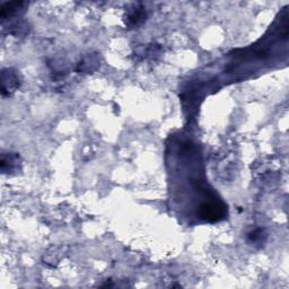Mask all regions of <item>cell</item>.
<instances>
[{"label":"cell","instance_id":"4","mask_svg":"<svg viewBox=\"0 0 289 289\" xmlns=\"http://www.w3.org/2000/svg\"><path fill=\"white\" fill-rule=\"evenodd\" d=\"M99 64H100V57L97 56L96 53H91L88 56H86L80 60V62L78 63L76 70H77L78 73L88 74L94 72V70L99 67Z\"/></svg>","mask_w":289,"mask_h":289},{"label":"cell","instance_id":"2","mask_svg":"<svg viewBox=\"0 0 289 289\" xmlns=\"http://www.w3.org/2000/svg\"><path fill=\"white\" fill-rule=\"evenodd\" d=\"M2 171L3 173H13L17 171L20 165V158L15 152H8V154H3L2 156Z\"/></svg>","mask_w":289,"mask_h":289},{"label":"cell","instance_id":"6","mask_svg":"<svg viewBox=\"0 0 289 289\" xmlns=\"http://www.w3.org/2000/svg\"><path fill=\"white\" fill-rule=\"evenodd\" d=\"M9 33L14 36H24L29 33V25L24 20L15 21L9 27Z\"/></svg>","mask_w":289,"mask_h":289},{"label":"cell","instance_id":"1","mask_svg":"<svg viewBox=\"0 0 289 289\" xmlns=\"http://www.w3.org/2000/svg\"><path fill=\"white\" fill-rule=\"evenodd\" d=\"M20 85V78L16 70L8 68L4 69L2 74V92L4 96H9L18 88Z\"/></svg>","mask_w":289,"mask_h":289},{"label":"cell","instance_id":"5","mask_svg":"<svg viewBox=\"0 0 289 289\" xmlns=\"http://www.w3.org/2000/svg\"><path fill=\"white\" fill-rule=\"evenodd\" d=\"M147 17V13L144 8L136 7L131 12H129L127 16V25L128 26H138L143 21H145Z\"/></svg>","mask_w":289,"mask_h":289},{"label":"cell","instance_id":"7","mask_svg":"<svg viewBox=\"0 0 289 289\" xmlns=\"http://www.w3.org/2000/svg\"><path fill=\"white\" fill-rule=\"evenodd\" d=\"M248 238H249V241L253 244H262L265 241L266 234L262 228H258V230L251 232L249 234Z\"/></svg>","mask_w":289,"mask_h":289},{"label":"cell","instance_id":"3","mask_svg":"<svg viewBox=\"0 0 289 289\" xmlns=\"http://www.w3.org/2000/svg\"><path fill=\"white\" fill-rule=\"evenodd\" d=\"M26 6L25 3L21 2H16V3H6L4 4L2 6V9H0V16H2L3 19H7V18H12L15 17V16H18L20 14H23L24 12V7Z\"/></svg>","mask_w":289,"mask_h":289}]
</instances>
